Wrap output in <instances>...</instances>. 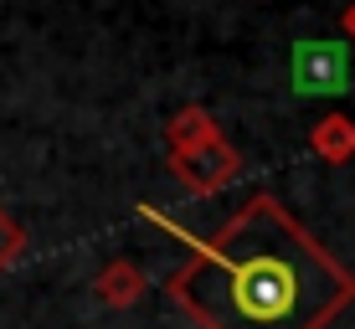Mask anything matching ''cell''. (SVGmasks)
<instances>
[{"mask_svg":"<svg viewBox=\"0 0 355 329\" xmlns=\"http://www.w3.org/2000/svg\"><path fill=\"white\" fill-rule=\"evenodd\" d=\"M350 278L278 211L252 201L180 273V303L206 329H320Z\"/></svg>","mask_w":355,"mask_h":329,"instance_id":"1","label":"cell"},{"mask_svg":"<svg viewBox=\"0 0 355 329\" xmlns=\"http://www.w3.org/2000/svg\"><path fill=\"white\" fill-rule=\"evenodd\" d=\"M288 82L304 98H335L350 88V46L329 42V36H309L293 46L288 57Z\"/></svg>","mask_w":355,"mask_h":329,"instance_id":"2","label":"cell"},{"mask_svg":"<svg viewBox=\"0 0 355 329\" xmlns=\"http://www.w3.org/2000/svg\"><path fill=\"white\" fill-rule=\"evenodd\" d=\"M350 31H355V10H350Z\"/></svg>","mask_w":355,"mask_h":329,"instance_id":"3","label":"cell"}]
</instances>
